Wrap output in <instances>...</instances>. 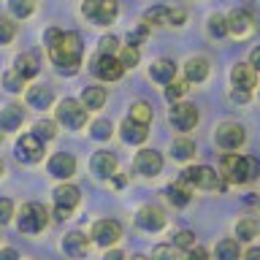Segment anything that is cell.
<instances>
[{
	"label": "cell",
	"instance_id": "6da1fadb",
	"mask_svg": "<svg viewBox=\"0 0 260 260\" xmlns=\"http://www.w3.org/2000/svg\"><path fill=\"white\" fill-rule=\"evenodd\" d=\"M49 57H52L57 73L62 76H73L79 73V65H81V36L79 32H62V38L49 49Z\"/></svg>",
	"mask_w": 260,
	"mask_h": 260
},
{
	"label": "cell",
	"instance_id": "7a4b0ae2",
	"mask_svg": "<svg viewBox=\"0 0 260 260\" xmlns=\"http://www.w3.org/2000/svg\"><path fill=\"white\" fill-rule=\"evenodd\" d=\"M260 174V162L255 157H239V154H228L222 157V168H219V176L225 182L233 184H247L252 179H257Z\"/></svg>",
	"mask_w": 260,
	"mask_h": 260
},
{
	"label": "cell",
	"instance_id": "3957f363",
	"mask_svg": "<svg viewBox=\"0 0 260 260\" xmlns=\"http://www.w3.org/2000/svg\"><path fill=\"white\" fill-rule=\"evenodd\" d=\"M182 184L195 187V190H225L222 176L209 166H195V168L182 171Z\"/></svg>",
	"mask_w": 260,
	"mask_h": 260
},
{
	"label": "cell",
	"instance_id": "277c9868",
	"mask_svg": "<svg viewBox=\"0 0 260 260\" xmlns=\"http://www.w3.org/2000/svg\"><path fill=\"white\" fill-rule=\"evenodd\" d=\"M117 0H84L81 3V14L87 16L92 24H111L117 19Z\"/></svg>",
	"mask_w": 260,
	"mask_h": 260
},
{
	"label": "cell",
	"instance_id": "5b68a950",
	"mask_svg": "<svg viewBox=\"0 0 260 260\" xmlns=\"http://www.w3.org/2000/svg\"><path fill=\"white\" fill-rule=\"evenodd\" d=\"M49 222V211L41 206V203H27V206H22V214L16 219V225H19V233H30L36 236L46 228Z\"/></svg>",
	"mask_w": 260,
	"mask_h": 260
},
{
	"label": "cell",
	"instance_id": "8992f818",
	"mask_svg": "<svg viewBox=\"0 0 260 260\" xmlns=\"http://www.w3.org/2000/svg\"><path fill=\"white\" fill-rule=\"evenodd\" d=\"M57 122L65 125L68 130H81L87 125V109L81 106V101L65 98V101L57 106Z\"/></svg>",
	"mask_w": 260,
	"mask_h": 260
},
{
	"label": "cell",
	"instance_id": "52a82bcc",
	"mask_svg": "<svg viewBox=\"0 0 260 260\" xmlns=\"http://www.w3.org/2000/svg\"><path fill=\"white\" fill-rule=\"evenodd\" d=\"M244 127L239 125V122H225V125H219L217 127V133H214V141L219 149H225V152H233V149H239V146L244 144Z\"/></svg>",
	"mask_w": 260,
	"mask_h": 260
},
{
	"label": "cell",
	"instance_id": "ba28073f",
	"mask_svg": "<svg viewBox=\"0 0 260 260\" xmlns=\"http://www.w3.org/2000/svg\"><path fill=\"white\" fill-rule=\"evenodd\" d=\"M168 119L176 130H184L187 133V130H192L198 125V109H195L192 103H174L168 111Z\"/></svg>",
	"mask_w": 260,
	"mask_h": 260
},
{
	"label": "cell",
	"instance_id": "9c48e42d",
	"mask_svg": "<svg viewBox=\"0 0 260 260\" xmlns=\"http://www.w3.org/2000/svg\"><path fill=\"white\" fill-rule=\"evenodd\" d=\"M122 239V225L117 222V219H101V222H95L92 228V241L101 244V247H114Z\"/></svg>",
	"mask_w": 260,
	"mask_h": 260
},
{
	"label": "cell",
	"instance_id": "30bf717a",
	"mask_svg": "<svg viewBox=\"0 0 260 260\" xmlns=\"http://www.w3.org/2000/svg\"><path fill=\"white\" fill-rule=\"evenodd\" d=\"M122 71L125 68H122V62L114 54H98L92 60V73L103 81H117L122 76Z\"/></svg>",
	"mask_w": 260,
	"mask_h": 260
},
{
	"label": "cell",
	"instance_id": "8fae6325",
	"mask_svg": "<svg viewBox=\"0 0 260 260\" xmlns=\"http://www.w3.org/2000/svg\"><path fill=\"white\" fill-rule=\"evenodd\" d=\"M16 157H19L22 162H38V160H44V141L36 138L32 133L22 136L19 141H16Z\"/></svg>",
	"mask_w": 260,
	"mask_h": 260
},
{
	"label": "cell",
	"instance_id": "7c38bea8",
	"mask_svg": "<svg viewBox=\"0 0 260 260\" xmlns=\"http://www.w3.org/2000/svg\"><path fill=\"white\" fill-rule=\"evenodd\" d=\"M136 225L146 233H157L166 228V214H162V209H157V206H144L136 214Z\"/></svg>",
	"mask_w": 260,
	"mask_h": 260
},
{
	"label": "cell",
	"instance_id": "4fadbf2b",
	"mask_svg": "<svg viewBox=\"0 0 260 260\" xmlns=\"http://www.w3.org/2000/svg\"><path fill=\"white\" fill-rule=\"evenodd\" d=\"M252 30H255V16H252V11H247V8H236V11L228 16V32H233V36H239V38H247Z\"/></svg>",
	"mask_w": 260,
	"mask_h": 260
},
{
	"label": "cell",
	"instance_id": "5bb4252c",
	"mask_svg": "<svg viewBox=\"0 0 260 260\" xmlns=\"http://www.w3.org/2000/svg\"><path fill=\"white\" fill-rule=\"evenodd\" d=\"M46 168L54 179H71L73 174H76V160H73V154H68V152H57V154L49 157Z\"/></svg>",
	"mask_w": 260,
	"mask_h": 260
},
{
	"label": "cell",
	"instance_id": "9a60e30c",
	"mask_svg": "<svg viewBox=\"0 0 260 260\" xmlns=\"http://www.w3.org/2000/svg\"><path fill=\"white\" fill-rule=\"evenodd\" d=\"M136 171L141 176H157L162 171V157L154 149H141L136 154Z\"/></svg>",
	"mask_w": 260,
	"mask_h": 260
},
{
	"label": "cell",
	"instance_id": "2e32d148",
	"mask_svg": "<svg viewBox=\"0 0 260 260\" xmlns=\"http://www.w3.org/2000/svg\"><path fill=\"white\" fill-rule=\"evenodd\" d=\"M24 122V109L19 103H8L0 109V130L3 133H14V130H19Z\"/></svg>",
	"mask_w": 260,
	"mask_h": 260
},
{
	"label": "cell",
	"instance_id": "e0dca14e",
	"mask_svg": "<svg viewBox=\"0 0 260 260\" xmlns=\"http://www.w3.org/2000/svg\"><path fill=\"white\" fill-rule=\"evenodd\" d=\"M231 81H233V87L252 92L255 84H257V71L247 62H239V65H233V71H231Z\"/></svg>",
	"mask_w": 260,
	"mask_h": 260
},
{
	"label": "cell",
	"instance_id": "ac0fdd59",
	"mask_svg": "<svg viewBox=\"0 0 260 260\" xmlns=\"http://www.w3.org/2000/svg\"><path fill=\"white\" fill-rule=\"evenodd\" d=\"M89 168H92V174L98 179H111L114 174H117V157H114L111 152H95Z\"/></svg>",
	"mask_w": 260,
	"mask_h": 260
},
{
	"label": "cell",
	"instance_id": "d6986e66",
	"mask_svg": "<svg viewBox=\"0 0 260 260\" xmlns=\"http://www.w3.org/2000/svg\"><path fill=\"white\" fill-rule=\"evenodd\" d=\"M149 125H141V122H133V119H125L122 122V127H119V133H122V141L125 144H144L146 141V136H149V130H146Z\"/></svg>",
	"mask_w": 260,
	"mask_h": 260
},
{
	"label": "cell",
	"instance_id": "ffe728a7",
	"mask_svg": "<svg viewBox=\"0 0 260 260\" xmlns=\"http://www.w3.org/2000/svg\"><path fill=\"white\" fill-rule=\"evenodd\" d=\"M62 249H65V255H71V257H84V255H87V249H89L87 236H84V233H79V231L68 233V236L62 239Z\"/></svg>",
	"mask_w": 260,
	"mask_h": 260
},
{
	"label": "cell",
	"instance_id": "44dd1931",
	"mask_svg": "<svg viewBox=\"0 0 260 260\" xmlns=\"http://www.w3.org/2000/svg\"><path fill=\"white\" fill-rule=\"evenodd\" d=\"M149 76L154 79V81H160V84H168V81H174V76H176V65H174V60H154L152 62V68H149Z\"/></svg>",
	"mask_w": 260,
	"mask_h": 260
},
{
	"label": "cell",
	"instance_id": "7402d4cb",
	"mask_svg": "<svg viewBox=\"0 0 260 260\" xmlns=\"http://www.w3.org/2000/svg\"><path fill=\"white\" fill-rule=\"evenodd\" d=\"M52 101H54L52 89L44 87V84L27 89V106H30V109H49V106H52Z\"/></svg>",
	"mask_w": 260,
	"mask_h": 260
},
{
	"label": "cell",
	"instance_id": "603a6c76",
	"mask_svg": "<svg viewBox=\"0 0 260 260\" xmlns=\"http://www.w3.org/2000/svg\"><path fill=\"white\" fill-rule=\"evenodd\" d=\"M103 103H106V89L103 87H84L81 89V106H84L87 111H98V109H103Z\"/></svg>",
	"mask_w": 260,
	"mask_h": 260
},
{
	"label": "cell",
	"instance_id": "cb8c5ba5",
	"mask_svg": "<svg viewBox=\"0 0 260 260\" xmlns=\"http://www.w3.org/2000/svg\"><path fill=\"white\" fill-rule=\"evenodd\" d=\"M54 206H65V209H73L79 203V190L73 184H60V187H54Z\"/></svg>",
	"mask_w": 260,
	"mask_h": 260
},
{
	"label": "cell",
	"instance_id": "d4e9b609",
	"mask_svg": "<svg viewBox=\"0 0 260 260\" xmlns=\"http://www.w3.org/2000/svg\"><path fill=\"white\" fill-rule=\"evenodd\" d=\"M184 76H187V81H203L209 76V60L206 57H192L184 65Z\"/></svg>",
	"mask_w": 260,
	"mask_h": 260
},
{
	"label": "cell",
	"instance_id": "484cf974",
	"mask_svg": "<svg viewBox=\"0 0 260 260\" xmlns=\"http://www.w3.org/2000/svg\"><path fill=\"white\" fill-rule=\"evenodd\" d=\"M214 255H217V260H239V255H241L239 241H236V239H222L217 244Z\"/></svg>",
	"mask_w": 260,
	"mask_h": 260
},
{
	"label": "cell",
	"instance_id": "4316f807",
	"mask_svg": "<svg viewBox=\"0 0 260 260\" xmlns=\"http://www.w3.org/2000/svg\"><path fill=\"white\" fill-rule=\"evenodd\" d=\"M16 73H22L24 79H32L38 73V57L36 54H19L16 57Z\"/></svg>",
	"mask_w": 260,
	"mask_h": 260
},
{
	"label": "cell",
	"instance_id": "83f0119b",
	"mask_svg": "<svg viewBox=\"0 0 260 260\" xmlns=\"http://www.w3.org/2000/svg\"><path fill=\"white\" fill-rule=\"evenodd\" d=\"M257 231H260V225L252 217H244V219L236 222V239L239 241H252L257 236Z\"/></svg>",
	"mask_w": 260,
	"mask_h": 260
},
{
	"label": "cell",
	"instance_id": "f1b7e54d",
	"mask_svg": "<svg viewBox=\"0 0 260 260\" xmlns=\"http://www.w3.org/2000/svg\"><path fill=\"white\" fill-rule=\"evenodd\" d=\"M166 195H168V201L174 203V206H179V209L190 203V187H187V184H168Z\"/></svg>",
	"mask_w": 260,
	"mask_h": 260
},
{
	"label": "cell",
	"instance_id": "f546056e",
	"mask_svg": "<svg viewBox=\"0 0 260 260\" xmlns=\"http://www.w3.org/2000/svg\"><path fill=\"white\" fill-rule=\"evenodd\" d=\"M171 154H174V160H190L195 154V141L192 138H176L174 146H171Z\"/></svg>",
	"mask_w": 260,
	"mask_h": 260
},
{
	"label": "cell",
	"instance_id": "4dcf8cb0",
	"mask_svg": "<svg viewBox=\"0 0 260 260\" xmlns=\"http://www.w3.org/2000/svg\"><path fill=\"white\" fill-rule=\"evenodd\" d=\"M130 119L133 122H141V125H149L152 122V106L146 101H138L130 106Z\"/></svg>",
	"mask_w": 260,
	"mask_h": 260
},
{
	"label": "cell",
	"instance_id": "1f68e13d",
	"mask_svg": "<svg viewBox=\"0 0 260 260\" xmlns=\"http://www.w3.org/2000/svg\"><path fill=\"white\" fill-rule=\"evenodd\" d=\"M32 8H36V0H8V11H11V16H16V19L30 16Z\"/></svg>",
	"mask_w": 260,
	"mask_h": 260
},
{
	"label": "cell",
	"instance_id": "d6a6232c",
	"mask_svg": "<svg viewBox=\"0 0 260 260\" xmlns=\"http://www.w3.org/2000/svg\"><path fill=\"white\" fill-rule=\"evenodd\" d=\"M111 133H114V127H111L109 119H95L92 125H89V136H92L95 141H106V138H111Z\"/></svg>",
	"mask_w": 260,
	"mask_h": 260
},
{
	"label": "cell",
	"instance_id": "836d02e7",
	"mask_svg": "<svg viewBox=\"0 0 260 260\" xmlns=\"http://www.w3.org/2000/svg\"><path fill=\"white\" fill-rule=\"evenodd\" d=\"M54 133H57V130H54V122L52 119H38L36 125H32V136L41 138V141H52Z\"/></svg>",
	"mask_w": 260,
	"mask_h": 260
},
{
	"label": "cell",
	"instance_id": "e575fe53",
	"mask_svg": "<svg viewBox=\"0 0 260 260\" xmlns=\"http://www.w3.org/2000/svg\"><path fill=\"white\" fill-rule=\"evenodd\" d=\"M117 60L122 62V68H136L138 60H141V54H138V46H125L119 49V57Z\"/></svg>",
	"mask_w": 260,
	"mask_h": 260
},
{
	"label": "cell",
	"instance_id": "d590c367",
	"mask_svg": "<svg viewBox=\"0 0 260 260\" xmlns=\"http://www.w3.org/2000/svg\"><path fill=\"white\" fill-rule=\"evenodd\" d=\"M209 32L214 38H222V36H228V16H219V14H214L209 19Z\"/></svg>",
	"mask_w": 260,
	"mask_h": 260
},
{
	"label": "cell",
	"instance_id": "8d00e7d4",
	"mask_svg": "<svg viewBox=\"0 0 260 260\" xmlns=\"http://www.w3.org/2000/svg\"><path fill=\"white\" fill-rule=\"evenodd\" d=\"M3 87L8 89V92H22L24 76H22V73H16V71H8L6 76H3Z\"/></svg>",
	"mask_w": 260,
	"mask_h": 260
},
{
	"label": "cell",
	"instance_id": "74e56055",
	"mask_svg": "<svg viewBox=\"0 0 260 260\" xmlns=\"http://www.w3.org/2000/svg\"><path fill=\"white\" fill-rule=\"evenodd\" d=\"M144 19H146V24H168V8L154 6L144 14Z\"/></svg>",
	"mask_w": 260,
	"mask_h": 260
},
{
	"label": "cell",
	"instance_id": "f35d334b",
	"mask_svg": "<svg viewBox=\"0 0 260 260\" xmlns=\"http://www.w3.org/2000/svg\"><path fill=\"white\" fill-rule=\"evenodd\" d=\"M16 36V24L8 16H0V44H11Z\"/></svg>",
	"mask_w": 260,
	"mask_h": 260
},
{
	"label": "cell",
	"instance_id": "ab89813d",
	"mask_svg": "<svg viewBox=\"0 0 260 260\" xmlns=\"http://www.w3.org/2000/svg\"><path fill=\"white\" fill-rule=\"evenodd\" d=\"M184 92H187V81H168V87H166V101L176 103Z\"/></svg>",
	"mask_w": 260,
	"mask_h": 260
},
{
	"label": "cell",
	"instance_id": "60d3db41",
	"mask_svg": "<svg viewBox=\"0 0 260 260\" xmlns=\"http://www.w3.org/2000/svg\"><path fill=\"white\" fill-rule=\"evenodd\" d=\"M152 260H176V247L174 244H160V247H154Z\"/></svg>",
	"mask_w": 260,
	"mask_h": 260
},
{
	"label": "cell",
	"instance_id": "b9f144b4",
	"mask_svg": "<svg viewBox=\"0 0 260 260\" xmlns=\"http://www.w3.org/2000/svg\"><path fill=\"white\" fill-rule=\"evenodd\" d=\"M174 247H179V249H192V247H195V233L179 231V233L174 236Z\"/></svg>",
	"mask_w": 260,
	"mask_h": 260
},
{
	"label": "cell",
	"instance_id": "7bdbcfd3",
	"mask_svg": "<svg viewBox=\"0 0 260 260\" xmlns=\"http://www.w3.org/2000/svg\"><path fill=\"white\" fill-rule=\"evenodd\" d=\"M11 217H14V203L8 198H0V225L11 222Z\"/></svg>",
	"mask_w": 260,
	"mask_h": 260
},
{
	"label": "cell",
	"instance_id": "ee69618b",
	"mask_svg": "<svg viewBox=\"0 0 260 260\" xmlns=\"http://www.w3.org/2000/svg\"><path fill=\"white\" fill-rule=\"evenodd\" d=\"M146 32H149V24H141V27H138V30H133V32H130V36H127V46H138V44H141V41L146 38Z\"/></svg>",
	"mask_w": 260,
	"mask_h": 260
},
{
	"label": "cell",
	"instance_id": "f6af8a7d",
	"mask_svg": "<svg viewBox=\"0 0 260 260\" xmlns=\"http://www.w3.org/2000/svg\"><path fill=\"white\" fill-rule=\"evenodd\" d=\"M117 44H119V41H117V38H111V36L101 38V46H98V54H114V52H117Z\"/></svg>",
	"mask_w": 260,
	"mask_h": 260
},
{
	"label": "cell",
	"instance_id": "bcb514c9",
	"mask_svg": "<svg viewBox=\"0 0 260 260\" xmlns=\"http://www.w3.org/2000/svg\"><path fill=\"white\" fill-rule=\"evenodd\" d=\"M187 11L184 8H168V24H184Z\"/></svg>",
	"mask_w": 260,
	"mask_h": 260
},
{
	"label": "cell",
	"instance_id": "7dc6e473",
	"mask_svg": "<svg viewBox=\"0 0 260 260\" xmlns=\"http://www.w3.org/2000/svg\"><path fill=\"white\" fill-rule=\"evenodd\" d=\"M62 38V30H57V27H49L46 32H44V44H46V49H52L57 41Z\"/></svg>",
	"mask_w": 260,
	"mask_h": 260
},
{
	"label": "cell",
	"instance_id": "c3c4849f",
	"mask_svg": "<svg viewBox=\"0 0 260 260\" xmlns=\"http://www.w3.org/2000/svg\"><path fill=\"white\" fill-rule=\"evenodd\" d=\"M206 249L203 247H192V249H187V260H206Z\"/></svg>",
	"mask_w": 260,
	"mask_h": 260
},
{
	"label": "cell",
	"instance_id": "681fc988",
	"mask_svg": "<svg viewBox=\"0 0 260 260\" xmlns=\"http://www.w3.org/2000/svg\"><path fill=\"white\" fill-rule=\"evenodd\" d=\"M231 98H233L236 103H247V101H249V92H247V89H239V87H236L233 92H231Z\"/></svg>",
	"mask_w": 260,
	"mask_h": 260
},
{
	"label": "cell",
	"instance_id": "f907efd6",
	"mask_svg": "<svg viewBox=\"0 0 260 260\" xmlns=\"http://www.w3.org/2000/svg\"><path fill=\"white\" fill-rule=\"evenodd\" d=\"M0 260H19V252L6 247V249H0Z\"/></svg>",
	"mask_w": 260,
	"mask_h": 260
},
{
	"label": "cell",
	"instance_id": "816d5d0a",
	"mask_svg": "<svg viewBox=\"0 0 260 260\" xmlns=\"http://www.w3.org/2000/svg\"><path fill=\"white\" fill-rule=\"evenodd\" d=\"M249 65H252V68H255V71H260V46L257 49H252V57H249Z\"/></svg>",
	"mask_w": 260,
	"mask_h": 260
},
{
	"label": "cell",
	"instance_id": "f5cc1de1",
	"mask_svg": "<svg viewBox=\"0 0 260 260\" xmlns=\"http://www.w3.org/2000/svg\"><path fill=\"white\" fill-rule=\"evenodd\" d=\"M68 217H71V209H65V206L54 209V219H68Z\"/></svg>",
	"mask_w": 260,
	"mask_h": 260
},
{
	"label": "cell",
	"instance_id": "db71d44e",
	"mask_svg": "<svg viewBox=\"0 0 260 260\" xmlns=\"http://www.w3.org/2000/svg\"><path fill=\"white\" fill-rule=\"evenodd\" d=\"M103 260H125V255H122L119 249H109V252L103 255Z\"/></svg>",
	"mask_w": 260,
	"mask_h": 260
},
{
	"label": "cell",
	"instance_id": "11a10c76",
	"mask_svg": "<svg viewBox=\"0 0 260 260\" xmlns=\"http://www.w3.org/2000/svg\"><path fill=\"white\" fill-rule=\"evenodd\" d=\"M244 260H260V247H252L244 252Z\"/></svg>",
	"mask_w": 260,
	"mask_h": 260
},
{
	"label": "cell",
	"instance_id": "9f6ffc18",
	"mask_svg": "<svg viewBox=\"0 0 260 260\" xmlns=\"http://www.w3.org/2000/svg\"><path fill=\"white\" fill-rule=\"evenodd\" d=\"M3 171H6V166H3V160H0V176H3Z\"/></svg>",
	"mask_w": 260,
	"mask_h": 260
},
{
	"label": "cell",
	"instance_id": "6f0895ef",
	"mask_svg": "<svg viewBox=\"0 0 260 260\" xmlns=\"http://www.w3.org/2000/svg\"><path fill=\"white\" fill-rule=\"evenodd\" d=\"M130 260H146V257H141V255H136V257H130Z\"/></svg>",
	"mask_w": 260,
	"mask_h": 260
}]
</instances>
